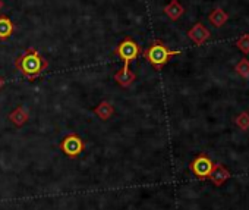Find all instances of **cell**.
I'll return each instance as SVG.
<instances>
[{"label":"cell","mask_w":249,"mask_h":210,"mask_svg":"<svg viewBox=\"0 0 249 210\" xmlns=\"http://www.w3.org/2000/svg\"><path fill=\"white\" fill-rule=\"evenodd\" d=\"M15 68L27 79H36L49 69V60L44 59V56L38 50L30 47L15 59Z\"/></svg>","instance_id":"1"},{"label":"cell","mask_w":249,"mask_h":210,"mask_svg":"<svg viewBox=\"0 0 249 210\" xmlns=\"http://www.w3.org/2000/svg\"><path fill=\"white\" fill-rule=\"evenodd\" d=\"M180 50H172L169 49L161 40H154L150 47L142 50V56L148 60V63L156 69L160 71L173 56H179Z\"/></svg>","instance_id":"2"},{"label":"cell","mask_w":249,"mask_h":210,"mask_svg":"<svg viewBox=\"0 0 249 210\" xmlns=\"http://www.w3.org/2000/svg\"><path fill=\"white\" fill-rule=\"evenodd\" d=\"M114 55L120 60H123V66H129L131 62H134L140 55H142V49L140 47L138 43H135V40L126 37L114 49Z\"/></svg>","instance_id":"3"},{"label":"cell","mask_w":249,"mask_h":210,"mask_svg":"<svg viewBox=\"0 0 249 210\" xmlns=\"http://www.w3.org/2000/svg\"><path fill=\"white\" fill-rule=\"evenodd\" d=\"M213 166H214V162H213L205 153H199V154L191 162L189 169H191V172H192L199 181H204V179H208Z\"/></svg>","instance_id":"4"},{"label":"cell","mask_w":249,"mask_h":210,"mask_svg":"<svg viewBox=\"0 0 249 210\" xmlns=\"http://www.w3.org/2000/svg\"><path fill=\"white\" fill-rule=\"evenodd\" d=\"M60 149L68 157L75 159L85 150V143L78 134H69L60 141Z\"/></svg>","instance_id":"5"},{"label":"cell","mask_w":249,"mask_h":210,"mask_svg":"<svg viewBox=\"0 0 249 210\" xmlns=\"http://www.w3.org/2000/svg\"><path fill=\"white\" fill-rule=\"evenodd\" d=\"M211 33L210 30L202 24V22H196L189 31H188V37L189 40L195 44V46H202L207 43V40L210 38Z\"/></svg>","instance_id":"6"},{"label":"cell","mask_w":249,"mask_h":210,"mask_svg":"<svg viewBox=\"0 0 249 210\" xmlns=\"http://www.w3.org/2000/svg\"><path fill=\"white\" fill-rule=\"evenodd\" d=\"M229 178H230L229 169H227L224 165H221V163H214V166H213V169H211V172H210L208 179H211V182H213L214 185L220 187V185H223Z\"/></svg>","instance_id":"7"},{"label":"cell","mask_w":249,"mask_h":210,"mask_svg":"<svg viewBox=\"0 0 249 210\" xmlns=\"http://www.w3.org/2000/svg\"><path fill=\"white\" fill-rule=\"evenodd\" d=\"M137 79V74L129 71V66H123L114 74V81L120 87H131Z\"/></svg>","instance_id":"8"},{"label":"cell","mask_w":249,"mask_h":210,"mask_svg":"<svg viewBox=\"0 0 249 210\" xmlns=\"http://www.w3.org/2000/svg\"><path fill=\"white\" fill-rule=\"evenodd\" d=\"M164 14L167 15L169 19L172 21H178L182 18V15L185 14V8L180 5L179 0H170V2L164 6Z\"/></svg>","instance_id":"9"},{"label":"cell","mask_w":249,"mask_h":210,"mask_svg":"<svg viewBox=\"0 0 249 210\" xmlns=\"http://www.w3.org/2000/svg\"><path fill=\"white\" fill-rule=\"evenodd\" d=\"M14 31H15V24L12 22V19L8 15L0 17V40L2 41L9 40Z\"/></svg>","instance_id":"10"},{"label":"cell","mask_w":249,"mask_h":210,"mask_svg":"<svg viewBox=\"0 0 249 210\" xmlns=\"http://www.w3.org/2000/svg\"><path fill=\"white\" fill-rule=\"evenodd\" d=\"M208 21H210V24H211L213 27L220 28V27H223V25L229 21V15H227V12H226L224 9L215 8V9H213V11L210 12Z\"/></svg>","instance_id":"11"},{"label":"cell","mask_w":249,"mask_h":210,"mask_svg":"<svg viewBox=\"0 0 249 210\" xmlns=\"http://www.w3.org/2000/svg\"><path fill=\"white\" fill-rule=\"evenodd\" d=\"M28 118H30V114L28 111L24 108V106H18L17 109H14L9 115V121L17 125V127H22L28 122Z\"/></svg>","instance_id":"12"},{"label":"cell","mask_w":249,"mask_h":210,"mask_svg":"<svg viewBox=\"0 0 249 210\" xmlns=\"http://www.w3.org/2000/svg\"><path fill=\"white\" fill-rule=\"evenodd\" d=\"M94 114L101 119V121H107L114 115V108L111 106V103H108L107 100L100 101L98 106L94 109Z\"/></svg>","instance_id":"13"},{"label":"cell","mask_w":249,"mask_h":210,"mask_svg":"<svg viewBox=\"0 0 249 210\" xmlns=\"http://www.w3.org/2000/svg\"><path fill=\"white\" fill-rule=\"evenodd\" d=\"M234 71L239 76L242 78H249V59L246 57H242L236 65H234Z\"/></svg>","instance_id":"14"},{"label":"cell","mask_w":249,"mask_h":210,"mask_svg":"<svg viewBox=\"0 0 249 210\" xmlns=\"http://www.w3.org/2000/svg\"><path fill=\"white\" fill-rule=\"evenodd\" d=\"M234 124L239 130L242 131H248L249 130V112H242L236 116Z\"/></svg>","instance_id":"15"},{"label":"cell","mask_w":249,"mask_h":210,"mask_svg":"<svg viewBox=\"0 0 249 210\" xmlns=\"http://www.w3.org/2000/svg\"><path fill=\"white\" fill-rule=\"evenodd\" d=\"M236 47L243 55H249V34H243L240 38L236 40Z\"/></svg>","instance_id":"16"},{"label":"cell","mask_w":249,"mask_h":210,"mask_svg":"<svg viewBox=\"0 0 249 210\" xmlns=\"http://www.w3.org/2000/svg\"><path fill=\"white\" fill-rule=\"evenodd\" d=\"M5 87V79L2 78V76H0V90H2Z\"/></svg>","instance_id":"17"},{"label":"cell","mask_w":249,"mask_h":210,"mask_svg":"<svg viewBox=\"0 0 249 210\" xmlns=\"http://www.w3.org/2000/svg\"><path fill=\"white\" fill-rule=\"evenodd\" d=\"M3 6H5V3H3V0H0V11L3 9Z\"/></svg>","instance_id":"18"}]
</instances>
